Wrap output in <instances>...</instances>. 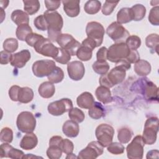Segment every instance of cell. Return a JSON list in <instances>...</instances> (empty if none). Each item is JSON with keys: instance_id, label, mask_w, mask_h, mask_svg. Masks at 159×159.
Returning <instances> with one entry per match:
<instances>
[{"instance_id": "cell-44", "label": "cell", "mask_w": 159, "mask_h": 159, "mask_svg": "<svg viewBox=\"0 0 159 159\" xmlns=\"http://www.w3.org/2000/svg\"><path fill=\"white\" fill-rule=\"evenodd\" d=\"M13 139V132L9 127H6L1 129L0 132V140L4 143H11Z\"/></svg>"}, {"instance_id": "cell-35", "label": "cell", "mask_w": 159, "mask_h": 159, "mask_svg": "<svg viewBox=\"0 0 159 159\" xmlns=\"http://www.w3.org/2000/svg\"><path fill=\"white\" fill-rule=\"evenodd\" d=\"M31 33H32V29L29 24H23L18 26L16 31L17 38L21 41H25L27 35Z\"/></svg>"}, {"instance_id": "cell-57", "label": "cell", "mask_w": 159, "mask_h": 159, "mask_svg": "<svg viewBox=\"0 0 159 159\" xmlns=\"http://www.w3.org/2000/svg\"><path fill=\"white\" fill-rule=\"evenodd\" d=\"M9 1H0V4H1V7L2 9H6L9 4Z\"/></svg>"}, {"instance_id": "cell-49", "label": "cell", "mask_w": 159, "mask_h": 159, "mask_svg": "<svg viewBox=\"0 0 159 159\" xmlns=\"http://www.w3.org/2000/svg\"><path fill=\"white\" fill-rule=\"evenodd\" d=\"M61 149L63 153L65 154H70L73 152L74 149V145L73 142L69 139H63L61 144Z\"/></svg>"}, {"instance_id": "cell-15", "label": "cell", "mask_w": 159, "mask_h": 159, "mask_svg": "<svg viewBox=\"0 0 159 159\" xmlns=\"http://www.w3.org/2000/svg\"><path fill=\"white\" fill-rule=\"evenodd\" d=\"M67 71L69 77L74 81L81 80L84 75L85 68L80 61H73L67 65Z\"/></svg>"}, {"instance_id": "cell-56", "label": "cell", "mask_w": 159, "mask_h": 159, "mask_svg": "<svg viewBox=\"0 0 159 159\" xmlns=\"http://www.w3.org/2000/svg\"><path fill=\"white\" fill-rule=\"evenodd\" d=\"M159 152L158 150H152L147 152L146 158H158Z\"/></svg>"}, {"instance_id": "cell-8", "label": "cell", "mask_w": 159, "mask_h": 159, "mask_svg": "<svg viewBox=\"0 0 159 159\" xmlns=\"http://www.w3.org/2000/svg\"><path fill=\"white\" fill-rule=\"evenodd\" d=\"M104 32V27L98 22H89L86 27V33L88 38L93 40L96 43L97 47L102 44Z\"/></svg>"}, {"instance_id": "cell-22", "label": "cell", "mask_w": 159, "mask_h": 159, "mask_svg": "<svg viewBox=\"0 0 159 159\" xmlns=\"http://www.w3.org/2000/svg\"><path fill=\"white\" fill-rule=\"evenodd\" d=\"M93 96L89 92H83L76 99L78 106L83 109H89L94 102Z\"/></svg>"}, {"instance_id": "cell-9", "label": "cell", "mask_w": 159, "mask_h": 159, "mask_svg": "<svg viewBox=\"0 0 159 159\" xmlns=\"http://www.w3.org/2000/svg\"><path fill=\"white\" fill-rule=\"evenodd\" d=\"M55 62L50 60H41L35 61L32 65V72L39 78L48 76L56 68Z\"/></svg>"}, {"instance_id": "cell-50", "label": "cell", "mask_w": 159, "mask_h": 159, "mask_svg": "<svg viewBox=\"0 0 159 159\" xmlns=\"http://www.w3.org/2000/svg\"><path fill=\"white\" fill-rule=\"evenodd\" d=\"M43 37L41 35H39L36 33H31L29 35H27V37L25 39V42L30 47H34L35 43L41 39H42Z\"/></svg>"}, {"instance_id": "cell-7", "label": "cell", "mask_w": 159, "mask_h": 159, "mask_svg": "<svg viewBox=\"0 0 159 159\" xmlns=\"http://www.w3.org/2000/svg\"><path fill=\"white\" fill-rule=\"evenodd\" d=\"M35 50L45 57L55 58L59 52V48L55 46L48 39L43 37L34 47Z\"/></svg>"}, {"instance_id": "cell-4", "label": "cell", "mask_w": 159, "mask_h": 159, "mask_svg": "<svg viewBox=\"0 0 159 159\" xmlns=\"http://www.w3.org/2000/svg\"><path fill=\"white\" fill-rule=\"evenodd\" d=\"M158 130V119L152 117L147 119L144 125L142 138L145 144L152 145L157 140Z\"/></svg>"}, {"instance_id": "cell-31", "label": "cell", "mask_w": 159, "mask_h": 159, "mask_svg": "<svg viewBox=\"0 0 159 159\" xmlns=\"http://www.w3.org/2000/svg\"><path fill=\"white\" fill-rule=\"evenodd\" d=\"M133 20L140 21L142 20L146 14L145 7L140 4H137L130 7Z\"/></svg>"}, {"instance_id": "cell-40", "label": "cell", "mask_w": 159, "mask_h": 159, "mask_svg": "<svg viewBox=\"0 0 159 159\" xmlns=\"http://www.w3.org/2000/svg\"><path fill=\"white\" fill-rule=\"evenodd\" d=\"M128 48L130 50H137L141 45V39L137 35H129L125 42Z\"/></svg>"}, {"instance_id": "cell-17", "label": "cell", "mask_w": 159, "mask_h": 159, "mask_svg": "<svg viewBox=\"0 0 159 159\" xmlns=\"http://www.w3.org/2000/svg\"><path fill=\"white\" fill-rule=\"evenodd\" d=\"M24 153L20 150L14 148L9 143H4L0 146V157H9L11 158H24Z\"/></svg>"}, {"instance_id": "cell-46", "label": "cell", "mask_w": 159, "mask_h": 159, "mask_svg": "<svg viewBox=\"0 0 159 159\" xmlns=\"http://www.w3.org/2000/svg\"><path fill=\"white\" fill-rule=\"evenodd\" d=\"M148 20L153 25H159V7L155 6L150 9L148 15Z\"/></svg>"}, {"instance_id": "cell-1", "label": "cell", "mask_w": 159, "mask_h": 159, "mask_svg": "<svg viewBox=\"0 0 159 159\" xmlns=\"http://www.w3.org/2000/svg\"><path fill=\"white\" fill-rule=\"evenodd\" d=\"M43 16L48 24V37L52 42H57L61 34V30L63 27V20L61 16L56 11H46Z\"/></svg>"}, {"instance_id": "cell-42", "label": "cell", "mask_w": 159, "mask_h": 159, "mask_svg": "<svg viewBox=\"0 0 159 159\" xmlns=\"http://www.w3.org/2000/svg\"><path fill=\"white\" fill-rule=\"evenodd\" d=\"M3 48L5 51L12 53L18 48V41L14 38H8L3 42Z\"/></svg>"}, {"instance_id": "cell-23", "label": "cell", "mask_w": 159, "mask_h": 159, "mask_svg": "<svg viewBox=\"0 0 159 159\" xmlns=\"http://www.w3.org/2000/svg\"><path fill=\"white\" fill-rule=\"evenodd\" d=\"M96 98L103 104H107L112 101V98L111 92L109 88L104 86H99L95 91Z\"/></svg>"}, {"instance_id": "cell-34", "label": "cell", "mask_w": 159, "mask_h": 159, "mask_svg": "<svg viewBox=\"0 0 159 159\" xmlns=\"http://www.w3.org/2000/svg\"><path fill=\"white\" fill-rule=\"evenodd\" d=\"M101 7V2L97 0L88 1L84 6V10L88 14H95L98 13Z\"/></svg>"}, {"instance_id": "cell-47", "label": "cell", "mask_w": 159, "mask_h": 159, "mask_svg": "<svg viewBox=\"0 0 159 159\" xmlns=\"http://www.w3.org/2000/svg\"><path fill=\"white\" fill-rule=\"evenodd\" d=\"M34 24L39 30L45 31L48 29V24L43 14L37 16L34 20Z\"/></svg>"}, {"instance_id": "cell-32", "label": "cell", "mask_w": 159, "mask_h": 159, "mask_svg": "<svg viewBox=\"0 0 159 159\" xmlns=\"http://www.w3.org/2000/svg\"><path fill=\"white\" fill-rule=\"evenodd\" d=\"M93 50L90 47L81 44V46L78 48L76 55L80 60L86 61L91 58L93 55Z\"/></svg>"}, {"instance_id": "cell-45", "label": "cell", "mask_w": 159, "mask_h": 159, "mask_svg": "<svg viewBox=\"0 0 159 159\" xmlns=\"http://www.w3.org/2000/svg\"><path fill=\"white\" fill-rule=\"evenodd\" d=\"M124 147L119 142H111L107 147V150L114 155H120L124 152Z\"/></svg>"}, {"instance_id": "cell-20", "label": "cell", "mask_w": 159, "mask_h": 159, "mask_svg": "<svg viewBox=\"0 0 159 159\" xmlns=\"http://www.w3.org/2000/svg\"><path fill=\"white\" fill-rule=\"evenodd\" d=\"M38 143V139L36 135L34 133H28L25 134L20 142V147L21 148L29 150L34 149Z\"/></svg>"}, {"instance_id": "cell-51", "label": "cell", "mask_w": 159, "mask_h": 159, "mask_svg": "<svg viewBox=\"0 0 159 159\" xmlns=\"http://www.w3.org/2000/svg\"><path fill=\"white\" fill-rule=\"evenodd\" d=\"M44 2L47 11H55L60 6L61 4L60 1H45Z\"/></svg>"}, {"instance_id": "cell-19", "label": "cell", "mask_w": 159, "mask_h": 159, "mask_svg": "<svg viewBox=\"0 0 159 159\" xmlns=\"http://www.w3.org/2000/svg\"><path fill=\"white\" fill-rule=\"evenodd\" d=\"M63 9L66 14L70 17H75L78 16L80 12V3L78 0L63 1Z\"/></svg>"}, {"instance_id": "cell-55", "label": "cell", "mask_w": 159, "mask_h": 159, "mask_svg": "<svg viewBox=\"0 0 159 159\" xmlns=\"http://www.w3.org/2000/svg\"><path fill=\"white\" fill-rule=\"evenodd\" d=\"M0 63L1 65H6L11 60L12 54L5 50H2L0 53Z\"/></svg>"}, {"instance_id": "cell-38", "label": "cell", "mask_w": 159, "mask_h": 159, "mask_svg": "<svg viewBox=\"0 0 159 159\" xmlns=\"http://www.w3.org/2000/svg\"><path fill=\"white\" fill-rule=\"evenodd\" d=\"M48 80L52 83H58L64 78V73L62 69L58 66H56L54 70L48 76Z\"/></svg>"}, {"instance_id": "cell-53", "label": "cell", "mask_w": 159, "mask_h": 159, "mask_svg": "<svg viewBox=\"0 0 159 159\" xmlns=\"http://www.w3.org/2000/svg\"><path fill=\"white\" fill-rule=\"evenodd\" d=\"M20 86L17 85L12 86L9 89V96L10 99L13 101H18L17 96L19 90L20 89Z\"/></svg>"}, {"instance_id": "cell-12", "label": "cell", "mask_w": 159, "mask_h": 159, "mask_svg": "<svg viewBox=\"0 0 159 159\" xmlns=\"http://www.w3.org/2000/svg\"><path fill=\"white\" fill-rule=\"evenodd\" d=\"M57 42L61 48L66 50L71 56L76 55L77 51L81 46V43L68 34H61Z\"/></svg>"}, {"instance_id": "cell-11", "label": "cell", "mask_w": 159, "mask_h": 159, "mask_svg": "<svg viewBox=\"0 0 159 159\" xmlns=\"http://www.w3.org/2000/svg\"><path fill=\"white\" fill-rule=\"evenodd\" d=\"M106 33L116 43L124 42L130 35L127 30L117 22H113L107 27Z\"/></svg>"}, {"instance_id": "cell-14", "label": "cell", "mask_w": 159, "mask_h": 159, "mask_svg": "<svg viewBox=\"0 0 159 159\" xmlns=\"http://www.w3.org/2000/svg\"><path fill=\"white\" fill-rule=\"evenodd\" d=\"M103 148L104 147L98 141H92L79 152L77 157L81 159H94L103 153Z\"/></svg>"}, {"instance_id": "cell-43", "label": "cell", "mask_w": 159, "mask_h": 159, "mask_svg": "<svg viewBox=\"0 0 159 159\" xmlns=\"http://www.w3.org/2000/svg\"><path fill=\"white\" fill-rule=\"evenodd\" d=\"M70 53L66 50L62 48H59V52L57 56L54 58V60L61 64L68 63L71 59Z\"/></svg>"}, {"instance_id": "cell-3", "label": "cell", "mask_w": 159, "mask_h": 159, "mask_svg": "<svg viewBox=\"0 0 159 159\" xmlns=\"http://www.w3.org/2000/svg\"><path fill=\"white\" fill-rule=\"evenodd\" d=\"M16 125L20 132L26 134L32 133L36 127V119L32 112L23 111L17 116Z\"/></svg>"}, {"instance_id": "cell-28", "label": "cell", "mask_w": 159, "mask_h": 159, "mask_svg": "<svg viewBox=\"0 0 159 159\" xmlns=\"http://www.w3.org/2000/svg\"><path fill=\"white\" fill-rule=\"evenodd\" d=\"M105 111L102 105L98 102H94L93 106L89 109L88 114L93 119H99L104 116Z\"/></svg>"}, {"instance_id": "cell-13", "label": "cell", "mask_w": 159, "mask_h": 159, "mask_svg": "<svg viewBox=\"0 0 159 159\" xmlns=\"http://www.w3.org/2000/svg\"><path fill=\"white\" fill-rule=\"evenodd\" d=\"M73 108V102L68 98H62L50 103L47 109L50 114L54 116H61Z\"/></svg>"}, {"instance_id": "cell-25", "label": "cell", "mask_w": 159, "mask_h": 159, "mask_svg": "<svg viewBox=\"0 0 159 159\" xmlns=\"http://www.w3.org/2000/svg\"><path fill=\"white\" fill-rule=\"evenodd\" d=\"M11 19L17 26L23 24H29V22L28 14L19 9H16L12 12Z\"/></svg>"}, {"instance_id": "cell-30", "label": "cell", "mask_w": 159, "mask_h": 159, "mask_svg": "<svg viewBox=\"0 0 159 159\" xmlns=\"http://www.w3.org/2000/svg\"><path fill=\"white\" fill-rule=\"evenodd\" d=\"M24 9L30 16L38 12L40 7V2L38 0H24Z\"/></svg>"}, {"instance_id": "cell-33", "label": "cell", "mask_w": 159, "mask_h": 159, "mask_svg": "<svg viewBox=\"0 0 159 159\" xmlns=\"http://www.w3.org/2000/svg\"><path fill=\"white\" fill-rule=\"evenodd\" d=\"M132 135V130L126 127L119 129L117 132V138L121 143H128L131 140Z\"/></svg>"}, {"instance_id": "cell-29", "label": "cell", "mask_w": 159, "mask_h": 159, "mask_svg": "<svg viewBox=\"0 0 159 159\" xmlns=\"http://www.w3.org/2000/svg\"><path fill=\"white\" fill-rule=\"evenodd\" d=\"M133 20L131 9L129 7L121 8L117 14V22L122 24Z\"/></svg>"}, {"instance_id": "cell-26", "label": "cell", "mask_w": 159, "mask_h": 159, "mask_svg": "<svg viewBox=\"0 0 159 159\" xmlns=\"http://www.w3.org/2000/svg\"><path fill=\"white\" fill-rule=\"evenodd\" d=\"M134 71L139 76H147L151 71V65L150 63L145 60H139L134 65Z\"/></svg>"}, {"instance_id": "cell-54", "label": "cell", "mask_w": 159, "mask_h": 159, "mask_svg": "<svg viewBox=\"0 0 159 159\" xmlns=\"http://www.w3.org/2000/svg\"><path fill=\"white\" fill-rule=\"evenodd\" d=\"M107 55V48L105 47L100 48L96 53V58L98 61H106Z\"/></svg>"}, {"instance_id": "cell-36", "label": "cell", "mask_w": 159, "mask_h": 159, "mask_svg": "<svg viewBox=\"0 0 159 159\" xmlns=\"http://www.w3.org/2000/svg\"><path fill=\"white\" fill-rule=\"evenodd\" d=\"M145 45L148 48L154 50L157 53L159 45L158 35L157 34H151L148 35L145 39Z\"/></svg>"}, {"instance_id": "cell-39", "label": "cell", "mask_w": 159, "mask_h": 159, "mask_svg": "<svg viewBox=\"0 0 159 159\" xmlns=\"http://www.w3.org/2000/svg\"><path fill=\"white\" fill-rule=\"evenodd\" d=\"M68 116L70 119L77 123H81L84 120V114L80 109L73 107L68 111Z\"/></svg>"}, {"instance_id": "cell-48", "label": "cell", "mask_w": 159, "mask_h": 159, "mask_svg": "<svg viewBox=\"0 0 159 159\" xmlns=\"http://www.w3.org/2000/svg\"><path fill=\"white\" fill-rule=\"evenodd\" d=\"M119 3V1H106L102 7V13L105 16H109L113 12L114 9Z\"/></svg>"}, {"instance_id": "cell-37", "label": "cell", "mask_w": 159, "mask_h": 159, "mask_svg": "<svg viewBox=\"0 0 159 159\" xmlns=\"http://www.w3.org/2000/svg\"><path fill=\"white\" fill-rule=\"evenodd\" d=\"M93 69L96 73L103 75L107 73L109 70V65L106 61H96L93 64Z\"/></svg>"}, {"instance_id": "cell-6", "label": "cell", "mask_w": 159, "mask_h": 159, "mask_svg": "<svg viewBox=\"0 0 159 159\" xmlns=\"http://www.w3.org/2000/svg\"><path fill=\"white\" fill-rule=\"evenodd\" d=\"M95 135L101 145L103 147H107L112 142L114 129L107 124H101L96 127Z\"/></svg>"}, {"instance_id": "cell-16", "label": "cell", "mask_w": 159, "mask_h": 159, "mask_svg": "<svg viewBox=\"0 0 159 159\" xmlns=\"http://www.w3.org/2000/svg\"><path fill=\"white\" fill-rule=\"evenodd\" d=\"M30 57L31 54L29 50H22L12 55L10 63L15 68H21L25 65L27 62L30 60Z\"/></svg>"}, {"instance_id": "cell-52", "label": "cell", "mask_w": 159, "mask_h": 159, "mask_svg": "<svg viewBox=\"0 0 159 159\" xmlns=\"http://www.w3.org/2000/svg\"><path fill=\"white\" fill-rule=\"evenodd\" d=\"M126 60L130 64L137 63L140 60L139 53L137 50H130L129 55L126 57Z\"/></svg>"}, {"instance_id": "cell-27", "label": "cell", "mask_w": 159, "mask_h": 159, "mask_svg": "<svg viewBox=\"0 0 159 159\" xmlns=\"http://www.w3.org/2000/svg\"><path fill=\"white\" fill-rule=\"evenodd\" d=\"M34 98V91L29 87L20 88L18 93L17 99L21 103H29Z\"/></svg>"}, {"instance_id": "cell-10", "label": "cell", "mask_w": 159, "mask_h": 159, "mask_svg": "<svg viewBox=\"0 0 159 159\" xmlns=\"http://www.w3.org/2000/svg\"><path fill=\"white\" fill-rule=\"evenodd\" d=\"M144 145L145 142L142 136H135L126 147L127 157L130 159H142L143 155Z\"/></svg>"}, {"instance_id": "cell-18", "label": "cell", "mask_w": 159, "mask_h": 159, "mask_svg": "<svg viewBox=\"0 0 159 159\" xmlns=\"http://www.w3.org/2000/svg\"><path fill=\"white\" fill-rule=\"evenodd\" d=\"M142 93L146 99L158 101V88L150 81H144V84L142 88Z\"/></svg>"}, {"instance_id": "cell-58", "label": "cell", "mask_w": 159, "mask_h": 159, "mask_svg": "<svg viewBox=\"0 0 159 159\" xmlns=\"http://www.w3.org/2000/svg\"><path fill=\"white\" fill-rule=\"evenodd\" d=\"M78 158V157H76L73 153H70V154H68L67 155V156L66 157V158Z\"/></svg>"}, {"instance_id": "cell-24", "label": "cell", "mask_w": 159, "mask_h": 159, "mask_svg": "<svg viewBox=\"0 0 159 159\" xmlns=\"http://www.w3.org/2000/svg\"><path fill=\"white\" fill-rule=\"evenodd\" d=\"M38 91L41 97L43 98H50L55 94V87L53 83L50 81H45L39 86Z\"/></svg>"}, {"instance_id": "cell-21", "label": "cell", "mask_w": 159, "mask_h": 159, "mask_svg": "<svg viewBox=\"0 0 159 159\" xmlns=\"http://www.w3.org/2000/svg\"><path fill=\"white\" fill-rule=\"evenodd\" d=\"M62 131L68 137H76L80 132V127L77 122L72 120H66L63 125Z\"/></svg>"}, {"instance_id": "cell-5", "label": "cell", "mask_w": 159, "mask_h": 159, "mask_svg": "<svg viewBox=\"0 0 159 159\" xmlns=\"http://www.w3.org/2000/svg\"><path fill=\"white\" fill-rule=\"evenodd\" d=\"M130 50L125 42L115 43L107 49V60L113 63H117L121 60L126 59Z\"/></svg>"}, {"instance_id": "cell-2", "label": "cell", "mask_w": 159, "mask_h": 159, "mask_svg": "<svg viewBox=\"0 0 159 159\" xmlns=\"http://www.w3.org/2000/svg\"><path fill=\"white\" fill-rule=\"evenodd\" d=\"M126 76V70L119 65H116L109 73L101 75L99 82L101 86L112 88L123 81Z\"/></svg>"}, {"instance_id": "cell-41", "label": "cell", "mask_w": 159, "mask_h": 159, "mask_svg": "<svg viewBox=\"0 0 159 159\" xmlns=\"http://www.w3.org/2000/svg\"><path fill=\"white\" fill-rule=\"evenodd\" d=\"M62 150L60 146L50 145L47 150V155L50 159H59L61 157Z\"/></svg>"}]
</instances>
